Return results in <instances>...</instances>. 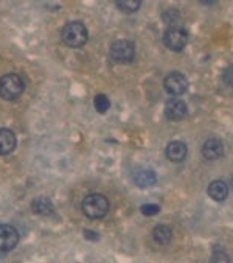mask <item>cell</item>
Returning <instances> with one entry per match:
<instances>
[{
    "instance_id": "obj_1",
    "label": "cell",
    "mask_w": 233,
    "mask_h": 263,
    "mask_svg": "<svg viewBox=\"0 0 233 263\" xmlns=\"http://www.w3.org/2000/svg\"><path fill=\"white\" fill-rule=\"evenodd\" d=\"M83 212L90 220H101L109 212V201L101 193H90L83 201Z\"/></svg>"
},
{
    "instance_id": "obj_2",
    "label": "cell",
    "mask_w": 233,
    "mask_h": 263,
    "mask_svg": "<svg viewBox=\"0 0 233 263\" xmlns=\"http://www.w3.org/2000/svg\"><path fill=\"white\" fill-rule=\"evenodd\" d=\"M89 39L87 28L80 21H72L64 25L63 28V42L69 47H83Z\"/></svg>"
},
{
    "instance_id": "obj_3",
    "label": "cell",
    "mask_w": 233,
    "mask_h": 263,
    "mask_svg": "<svg viewBox=\"0 0 233 263\" xmlns=\"http://www.w3.org/2000/svg\"><path fill=\"white\" fill-rule=\"evenodd\" d=\"M25 90V83L17 73H7L0 78V97L8 101L17 100Z\"/></svg>"
},
{
    "instance_id": "obj_4",
    "label": "cell",
    "mask_w": 233,
    "mask_h": 263,
    "mask_svg": "<svg viewBox=\"0 0 233 263\" xmlns=\"http://www.w3.org/2000/svg\"><path fill=\"white\" fill-rule=\"evenodd\" d=\"M190 34L182 25H169L163 34V44L172 51H182L188 44Z\"/></svg>"
},
{
    "instance_id": "obj_5",
    "label": "cell",
    "mask_w": 233,
    "mask_h": 263,
    "mask_svg": "<svg viewBox=\"0 0 233 263\" xmlns=\"http://www.w3.org/2000/svg\"><path fill=\"white\" fill-rule=\"evenodd\" d=\"M110 58L119 64H128L135 58V47L129 39H119L110 45Z\"/></svg>"
},
{
    "instance_id": "obj_6",
    "label": "cell",
    "mask_w": 233,
    "mask_h": 263,
    "mask_svg": "<svg viewBox=\"0 0 233 263\" xmlns=\"http://www.w3.org/2000/svg\"><path fill=\"white\" fill-rule=\"evenodd\" d=\"M163 87H165V90L169 95L178 98V97H181V95H184L187 92V89H188V80L181 72H171L169 75L165 77Z\"/></svg>"
},
{
    "instance_id": "obj_7",
    "label": "cell",
    "mask_w": 233,
    "mask_h": 263,
    "mask_svg": "<svg viewBox=\"0 0 233 263\" xmlns=\"http://www.w3.org/2000/svg\"><path fill=\"white\" fill-rule=\"evenodd\" d=\"M19 245V232L11 224H0V252H11Z\"/></svg>"
},
{
    "instance_id": "obj_8",
    "label": "cell",
    "mask_w": 233,
    "mask_h": 263,
    "mask_svg": "<svg viewBox=\"0 0 233 263\" xmlns=\"http://www.w3.org/2000/svg\"><path fill=\"white\" fill-rule=\"evenodd\" d=\"M188 112V108L185 101H182L181 98H169L166 103H165V117L168 120H172V122H178V120H182Z\"/></svg>"
},
{
    "instance_id": "obj_9",
    "label": "cell",
    "mask_w": 233,
    "mask_h": 263,
    "mask_svg": "<svg viewBox=\"0 0 233 263\" xmlns=\"http://www.w3.org/2000/svg\"><path fill=\"white\" fill-rule=\"evenodd\" d=\"M187 153H188V148L181 140L169 142L166 149H165V154H166V157L171 162H182L187 157Z\"/></svg>"
},
{
    "instance_id": "obj_10",
    "label": "cell",
    "mask_w": 233,
    "mask_h": 263,
    "mask_svg": "<svg viewBox=\"0 0 233 263\" xmlns=\"http://www.w3.org/2000/svg\"><path fill=\"white\" fill-rule=\"evenodd\" d=\"M224 154V143L219 139H208L202 145V156L207 161H216Z\"/></svg>"
},
{
    "instance_id": "obj_11",
    "label": "cell",
    "mask_w": 233,
    "mask_h": 263,
    "mask_svg": "<svg viewBox=\"0 0 233 263\" xmlns=\"http://www.w3.org/2000/svg\"><path fill=\"white\" fill-rule=\"evenodd\" d=\"M16 134L8 128H0V156H7L16 149Z\"/></svg>"
},
{
    "instance_id": "obj_12",
    "label": "cell",
    "mask_w": 233,
    "mask_h": 263,
    "mask_svg": "<svg viewBox=\"0 0 233 263\" xmlns=\"http://www.w3.org/2000/svg\"><path fill=\"white\" fill-rule=\"evenodd\" d=\"M132 181L137 187L140 189H148L152 187L157 182V176L152 170L149 168H137L132 175Z\"/></svg>"
},
{
    "instance_id": "obj_13",
    "label": "cell",
    "mask_w": 233,
    "mask_h": 263,
    "mask_svg": "<svg viewBox=\"0 0 233 263\" xmlns=\"http://www.w3.org/2000/svg\"><path fill=\"white\" fill-rule=\"evenodd\" d=\"M31 210L36 214V215H42V217H50L54 214V205L51 202L50 198L47 196H39V198H34L33 202H31Z\"/></svg>"
},
{
    "instance_id": "obj_14",
    "label": "cell",
    "mask_w": 233,
    "mask_h": 263,
    "mask_svg": "<svg viewBox=\"0 0 233 263\" xmlns=\"http://www.w3.org/2000/svg\"><path fill=\"white\" fill-rule=\"evenodd\" d=\"M207 193H208V196L213 201L224 202L227 199V196H228V185L224 181H221V179L213 181V182H210V185L207 189Z\"/></svg>"
},
{
    "instance_id": "obj_15",
    "label": "cell",
    "mask_w": 233,
    "mask_h": 263,
    "mask_svg": "<svg viewBox=\"0 0 233 263\" xmlns=\"http://www.w3.org/2000/svg\"><path fill=\"white\" fill-rule=\"evenodd\" d=\"M152 238L156 243L165 246L171 241L172 238V229L168 226V224H157L154 229H152Z\"/></svg>"
},
{
    "instance_id": "obj_16",
    "label": "cell",
    "mask_w": 233,
    "mask_h": 263,
    "mask_svg": "<svg viewBox=\"0 0 233 263\" xmlns=\"http://www.w3.org/2000/svg\"><path fill=\"white\" fill-rule=\"evenodd\" d=\"M115 5H116V8L122 10L123 13L132 14V13H135V11L140 10L142 2H140V0H116Z\"/></svg>"
},
{
    "instance_id": "obj_17",
    "label": "cell",
    "mask_w": 233,
    "mask_h": 263,
    "mask_svg": "<svg viewBox=\"0 0 233 263\" xmlns=\"http://www.w3.org/2000/svg\"><path fill=\"white\" fill-rule=\"evenodd\" d=\"M93 106H95L96 112L104 114V112H107L109 108H110V101H109V98H107L104 93H98V95L93 98Z\"/></svg>"
},
{
    "instance_id": "obj_18",
    "label": "cell",
    "mask_w": 233,
    "mask_h": 263,
    "mask_svg": "<svg viewBox=\"0 0 233 263\" xmlns=\"http://www.w3.org/2000/svg\"><path fill=\"white\" fill-rule=\"evenodd\" d=\"M210 263H230V257L222 249H215L210 257Z\"/></svg>"
},
{
    "instance_id": "obj_19",
    "label": "cell",
    "mask_w": 233,
    "mask_h": 263,
    "mask_svg": "<svg viewBox=\"0 0 233 263\" xmlns=\"http://www.w3.org/2000/svg\"><path fill=\"white\" fill-rule=\"evenodd\" d=\"M140 210H142V214L145 217H154V215H157L160 212V205H157V204H143L140 207Z\"/></svg>"
},
{
    "instance_id": "obj_20",
    "label": "cell",
    "mask_w": 233,
    "mask_h": 263,
    "mask_svg": "<svg viewBox=\"0 0 233 263\" xmlns=\"http://www.w3.org/2000/svg\"><path fill=\"white\" fill-rule=\"evenodd\" d=\"M84 237L87 240H93V241H96L100 238V235L96 232H93V231H84Z\"/></svg>"
}]
</instances>
